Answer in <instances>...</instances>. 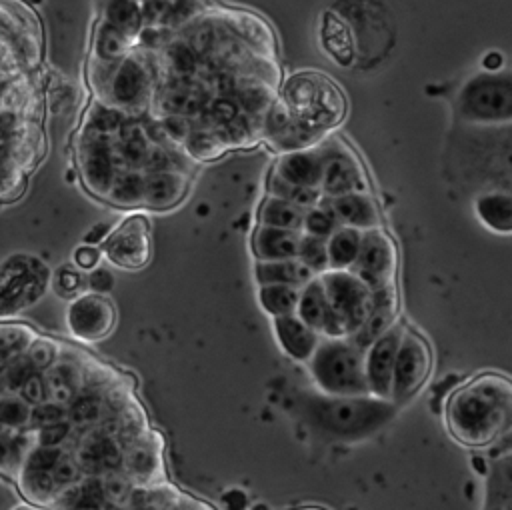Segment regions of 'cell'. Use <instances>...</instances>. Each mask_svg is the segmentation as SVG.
Wrapping results in <instances>:
<instances>
[{"label":"cell","instance_id":"681fc988","mask_svg":"<svg viewBox=\"0 0 512 510\" xmlns=\"http://www.w3.org/2000/svg\"><path fill=\"white\" fill-rule=\"evenodd\" d=\"M84 282H86V290H88V292L106 296V294L114 288V274H112L108 268L96 266V268H92V270L86 272Z\"/></svg>","mask_w":512,"mask_h":510},{"label":"cell","instance_id":"7c38bea8","mask_svg":"<svg viewBox=\"0 0 512 510\" xmlns=\"http://www.w3.org/2000/svg\"><path fill=\"white\" fill-rule=\"evenodd\" d=\"M116 306L102 294L82 292L66 308V328L80 342H100L116 328Z\"/></svg>","mask_w":512,"mask_h":510},{"label":"cell","instance_id":"f1b7e54d","mask_svg":"<svg viewBox=\"0 0 512 510\" xmlns=\"http://www.w3.org/2000/svg\"><path fill=\"white\" fill-rule=\"evenodd\" d=\"M320 36H322L324 50L340 66H350V62L354 60V34L350 30V26L340 16L326 12L322 18Z\"/></svg>","mask_w":512,"mask_h":510},{"label":"cell","instance_id":"30bf717a","mask_svg":"<svg viewBox=\"0 0 512 510\" xmlns=\"http://www.w3.org/2000/svg\"><path fill=\"white\" fill-rule=\"evenodd\" d=\"M64 446H40L34 444L22 458L16 472V486L26 502L50 508L60 486L54 478V466L62 456Z\"/></svg>","mask_w":512,"mask_h":510},{"label":"cell","instance_id":"e575fe53","mask_svg":"<svg viewBox=\"0 0 512 510\" xmlns=\"http://www.w3.org/2000/svg\"><path fill=\"white\" fill-rule=\"evenodd\" d=\"M106 202L118 208H138L144 202V174L140 170H122L114 178Z\"/></svg>","mask_w":512,"mask_h":510},{"label":"cell","instance_id":"3957f363","mask_svg":"<svg viewBox=\"0 0 512 510\" xmlns=\"http://www.w3.org/2000/svg\"><path fill=\"white\" fill-rule=\"evenodd\" d=\"M316 278L326 298V318L320 336H354L370 312L372 290L350 270H326Z\"/></svg>","mask_w":512,"mask_h":510},{"label":"cell","instance_id":"7dc6e473","mask_svg":"<svg viewBox=\"0 0 512 510\" xmlns=\"http://www.w3.org/2000/svg\"><path fill=\"white\" fill-rule=\"evenodd\" d=\"M60 420H66V406L44 400V402L32 406L28 428L38 430L42 426H48V424H54V422H60Z\"/></svg>","mask_w":512,"mask_h":510},{"label":"cell","instance_id":"5b68a950","mask_svg":"<svg viewBox=\"0 0 512 510\" xmlns=\"http://www.w3.org/2000/svg\"><path fill=\"white\" fill-rule=\"evenodd\" d=\"M398 404L376 396L330 398L322 396L320 408L312 416L322 430L340 438L366 436L378 430L396 410Z\"/></svg>","mask_w":512,"mask_h":510},{"label":"cell","instance_id":"5bb4252c","mask_svg":"<svg viewBox=\"0 0 512 510\" xmlns=\"http://www.w3.org/2000/svg\"><path fill=\"white\" fill-rule=\"evenodd\" d=\"M350 272H354L370 290L394 284L396 246L380 226L362 232L360 250Z\"/></svg>","mask_w":512,"mask_h":510},{"label":"cell","instance_id":"44dd1931","mask_svg":"<svg viewBox=\"0 0 512 510\" xmlns=\"http://www.w3.org/2000/svg\"><path fill=\"white\" fill-rule=\"evenodd\" d=\"M398 320V292L394 284L372 290V306L354 336H350L360 348H366L372 340L384 334Z\"/></svg>","mask_w":512,"mask_h":510},{"label":"cell","instance_id":"60d3db41","mask_svg":"<svg viewBox=\"0 0 512 510\" xmlns=\"http://www.w3.org/2000/svg\"><path fill=\"white\" fill-rule=\"evenodd\" d=\"M268 190H270V196H276V198H282V200H288L300 208H312L316 206L324 196L320 190H314V188H302V186H294V184H288L284 182L280 176H276L274 172L270 174V180H268Z\"/></svg>","mask_w":512,"mask_h":510},{"label":"cell","instance_id":"7a4b0ae2","mask_svg":"<svg viewBox=\"0 0 512 510\" xmlns=\"http://www.w3.org/2000/svg\"><path fill=\"white\" fill-rule=\"evenodd\" d=\"M306 366L322 396H370L364 374V348L352 338H322Z\"/></svg>","mask_w":512,"mask_h":510},{"label":"cell","instance_id":"ba28073f","mask_svg":"<svg viewBox=\"0 0 512 510\" xmlns=\"http://www.w3.org/2000/svg\"><path fill=\"white\" fill-rule=\"evenodd\" d=\"M432 370V350L426 338L408 326L402 332L390 384V400L394 404L410 400L428 380Z\"/></svg>","mask_w":512,"mask_h":510},{"label":"cell","instance_id":"8992f818","mask_svg":"<svg viewBox=\"0 0 512 510\" xmlns=\"http://www.w3.org/2000/svg\"><path fill=\"white\" fill-rule=\"evenodd\" d=\"M50 268L34 254H12L0 264V320H14L50 286Z\"/></svg>","mask_w":512,"mask_h":510},{"label":"cell","instance_id":"d6986e66","mask_svg":"<svg viewBox=\"0 0 512 510\" xmlns=\"http://www.w3.org/2000/svg\"><path fill=\"white\" fill-rule=\"evenodd\" d=\"M46 400L68 406L72 398L84 386V356L82 354H60L58 358L42 370Z\"/></svg>","mask_w":512,"mask_h":510},{"label":"cell","instance_id":"1f68e13d","mask_svg":"<svg viewBox=\"0 0 512 510\" xmlns=\"http://www.w3.org/2000/svg\"><path fill=\"white\" fill-rule=\"evenodd\" d=\"M362 232L350 226H338L326 238V254L330 270H350L360 250Z\"/></svg>","mask_w":512,"mask_h":510},{"label":"cell","instance_id":"ffe728a7","mask_svg":"<svg viewBox=\"0 0 512 510\" xmlns=\"http://www.w3.org/2000/svg\"><path fill=\"white\" fill-rule=\"evenodd\" d=\"M272 332L280 350L300 364L310 360L322 340V336L296 314L272 318Z\"/></svg>","mask_w":512,"mask_h":510},{"label":"cell","instance_id":"603a6c76","mask_svg":"<svg viewBox=\"0 0 512 510\" xmlns=\"http://www.w3.org/2000/svg\"><path fill=\"white\" fill-rule=\"evenodd\" d=\"M272 172L288 184L320 190V178H322L320 152L308 150V148L284 152Z\"/></svg>","mask_w":512,"mask_h":510},{"label":"cell","instance_id":"6da1fadb","mask_svg":"<svg viewBox=\"0 0 512 510\" xmlns=\"http://www.w3.org/2000/svg\"><path fill=\"white\" fill-rule=\"evenodd\" d=\"M512 382L498 372H482L460 384L444 402L450 436L466 448H486L510 430Z\"/></svg>","mask_w":512,"mask_h":510},{"label":"cell","instance_id":"ab89813d","mask_svg":"<svg viewBox=\"0 0 512 510\" xmlns=\"http://www.w3.org/2000/svg\"><path fill=\"white\" fill-rule=\"evenodd\" d=\"M296 260L304 268H308L314 276L330 270L328 268V254H326V238H318V236L300 232Z\"/></svg>","mask_w":512,"mask_h":510},{"label":"cell","instance_id":"484cf974","mask_svg":"<svg viewBox=\"0 0 512 510\" xmlns=\"http://www.w3.org/2000/svg\"><path fill=\"white\" fill-rule=\"evenodd\" d=\"M50 510H110L100 478L82 476L78 482L64 488L56 500L52 502Z\"/></svg>","mask_w":512,"mask_h":510},{"label":"cell","instance_id":"4316f807","mask_svg":"<svg viewBox=\"0 0 512 510\" xmlns=\"http://www.w3.org/2000/svg\"><path fill=\"white\" fill-rule=\"evenodd\" d=\"M34 444V430H16L0 424V476L14 482L22 458Z\"/></svg>","mask_w":512,"mask_h":510},{"label":"cell","instance_id":"f5cc1de1","mask_svg":"<svg viewBox=\"0 0 512 510\" xmlns=\"http://www.w3.org/2000/svg\"><path fill=\"white\" fill-rule=\"evenodd\" d=\"M110 230H112V226L108 224V222H96V224H92L88 230H86V234H84V244H90V246H100L104 240H106V236L110 234Z\"/></svg>","mask_w":512,"mask_h":510},{"label":"cell","instance_id":"7402d4cb","mask_svg":"<svg viewBox=\"0 0 512 510\" xmlns=\"http://www.w3.org/2000/svg\"><path fill=\"white\" fill-rule=\"evenodd\" d=\"M326 200L340 226H350L360 232L380 226V210L368 190H356Z\"/></svg>","mask_w":512,"mask_h":510},{"label":"cell","instance_id":"4dcf8cb0","mask_svg":"<svg viewBox=\"0 0 512 510\" xmlns=\"http://www.w3.org/2000/svg\"><path fill=\"white\" fill-rule=\"evenodd\" d=\"M38 332L16 320H0V374L20 356L26 354Z\"/></svg>","mask_w":512,"mask_h":510},{"label":"cell","instance_id":"277c9868","mask_svg":"<svg viewBox=\"0 0 512 510\" xmlns=\"http://www.w3.org/2000/svg\"><path fill=\"white\" fill-rule=\"evenodd\" d=\"M280 102L292 116L316 130L336 126L346 110L340 88L316 72H300L288 78Z\"/></svg>","mask_w":512,"mask_h":510},{"label":"cell","instance_id":"bcb514c9","mask_svg":"<svg viewBox=\"0 0 512 510\" xmlns=\"http://www.w3.org/2000/svg\"><path fill=\"white\" fill-rule=\"evenodd\" d=\"M60 342L52 340V338H46V336H36V340L30 344V348L26 350V360L30 362V366L36 370V372H42L46 370L60 354Z\"/></svg>","mask_w":512,"mask_h":510},{"label":"cell","instance_id":"9f6ffc18","mask_svg":"<svg viewBox=\"0 0 512 510\" xmlns=\"http://www.w3.org/2000/svg\"><path fill=\"white\" fill-rule=\"evenodd\" d=\"M28 4H42V0H26Z\"/></svg>","mask_w":512,"mask_h":510},{"label":"cell","instance_id":"11a10c76","mask_svg":"<svg viewBox=\"0 0 512 510\" xmlns=\"http://www.w3.org/2000/svg\"><path fill=\"white\" fill-rule=\"evenodd\" d=\"M10 510H50L46 506H36V504H30V502H18L16 506H12Z\"/></svg>","mask_w":512,"mask_h":510},{"label":"cell","instance_id":"74e56055","mask_svg":"<svg viewBox=\"0 0 512 510\" xmlns=\"http://www.w3.org/2000/svg\"><path fill=\"white\" fill-rule=\"evenodd\" d=\"M130 46H132V40H128L122 32L114 30L106 22L98 26L96 38H94V54L100 64L110 66L120 62L124 56H128Z\"/></svg>","mask_w":512,"mask_h":510},{"label":"cell","instance_id":"8d00e7d4","mask_svg":"<svg viewBox=\"0 0 512 510\" xmlns=\"http://www.w3.org/2000/svg\"><path fill=\"white\" fill-rule=\"evenodd\" d=\"M296 316L302 318L308 326H312L318 334L326 318V298L322 292V286L318 278L314 276L308 284L300 288L298 304H296Z\"/></svg>","mask_w":512,"mask_h":510},{"label":"cell","instance_id":"f546056e","mask_svg":"<svg viewBox=\"0 0 512 510\" xmlns=\"http://www.w3.org/2000/svg\"><path fill=\"white\" fill-rule=\"evenodd\" d=\"M478 220L496 234L512 230V198L506 192H484L474 202Z\"/></svg>","mask_w":512,"mask_h":510},{"label":"cell","instance_id":"816d5d0a","mask_svg":"<svg viewBox=\"0 0 512 510\" xmlns=\"http://www.w3.org/2000/svg\"><path fill=\"white\" fill-rule=\"evenodd\" d=\"M72 258H74V266H76L78 270L88 272V270H92V268H96V266L100 264L102 250H100V246L80 244V246L74 250Z\"/></svg>","mask_w":512,"mask_h":510},{"label":"cell","instance_id":"ac0fdd59","mask_svg":"<svg viewBox=\"0 0 512 510\" xmlns=\"http://www.w3.org/2000/svg\"><path fill=\"white\" fill-rule=\"evenodd\" d=\"M122 510H214L210 504L182 492L168 480L134 484L128 504Z\"/></svg>","mask_w":512,"mask_h":510},{"label":"cell","instance_id":"7bdbcfd3","mask_svg":"<svg viewBox=\"0 0 512 510\" xmlns=\"http://www.w3.org/2000/svg\"><path fill=\"white\" fill-rule=\"evenodd\" d=\"M338 226L340 224H338L334 212L330 210L328 200L324 202V198H322L316 206L304 210L300 232L312 234V236H318V238H328Z\"/></svg>","mask_w":512,"mask_h":510},{"label":"cell","instance_id":"cb8c5ba5","mask_svg":"<svg viewBox=\"0 0 512 510\" xmlns=\"http://www.w3.org/2000/svg\"><path fill=\"white\" fill-rule=\"evenodd\" d=\"M188 190V178L180 170L144 174V202L152 210H168L182 202Z\"/></svg>","mask_w":512,"mask_h":510},{"label":"cell","instance_id":"f6af8a7d","mask_svg":"<svg viewBox=\"0 0 512 510\" xmlns=\"http://www.w3.org/2000/svg\"><path fill=\"white\" fill-rule=\"evenodd\" d=\"M32 406L18 394H0V424L24 430L30 422Z\"/></svg>","mask_w":512,"mask_h":510},{"label":"cell","instance_id":"b9f144b4","mask_svg":"<svg viewBox=\"0 0 512 510\" xmlns=\"http://www.w3.org/2000/svg\"><path fill=\"white\" fill-rule=\"evenodd\" d=\"M166 62L174 78H192L198 72V52L188 42H172L166 46Z\"/></svg>","mask_w":512,"mask_h":510},{"label":"cell","instance_id":"8fae6325","mask_svg":"<svg viewBox=\"0 0 512 510\" xmlns=\"http://www.w3.org/2000/svg\"><path fill=\"white\" fill-rule=\"evenodd\" d=\"M102 254L118 268L140 270L150 262L152 240L150 222L144 214L126 216L116 228L110 230L100 244Z\"/></svg>","mask_w":512,"mask_h":510},{"label":"cell","instance_id":"e0dca14e","mask_svg":"<svg viewBox=\"0 0 512 510\" xmlns=\"http://www.w3.org/2000/svg\"><path fill=\"white\" fill-rule=\"evenodd\" d=\"M262 132L268 136V140L274 144V148L292 152V150H304L306 146L314 144L322 130H316L296 116H292L282 102L272 104L268 112L262 118Z\"/></svg>","mask_w":512,"mask_h":510},{"label":"cell","instance_id":"2e32d148","mask_svg":"<svg viewBox=\"0 0 512 510\" xmlns=\"http://www.w3.org/2000/svg\"><path fill=\"white\" fill-rule=\"evenodd\" d=\"M320 158H322V178H320L322 196L336 198L348 192L366 190L364 172L346 148L330 146L324 152H320Z\"/></svg>","mask_w":512,"mask_h":510},{"label":"cell","instance_id":"4fadbf2b","mask_svg":"<svg viewBox=\"0 0 512 510\" xmlns=\"http://www.w3.org/2000/svg\"><path fill=\"white\" fill-rule=\"evenodd\" d=\"M100 84L106 92V104L122 112H136L144 108L150 96L148 70L134 56H124L120 62L110 64Z\"/></svg>","mask_w":512,"mask_h":510},{"label":"cell","instance_id":"d4e9b609","mask_svg":"<svg viewBox=\"0 0 512 510\" xmlns=\"http://www.w3.org/2000/svg\"><path fill=\"white\" fill-rule=\"evenodd\" d=\"M300 232L274 228V226H256L252 234V252L256 260H286L296 258Z\"/></svg>","mask_w":512,"mask_h":510},{"label":"cell","instance_id":"db71d44e","mask_svg":"<svg viewBox=\"0 0 512 510\" xmlns=\"http://www.w3.org/2000/svg\"><path fill=\"white\" fill-rule=\"evenodd\" d=\"M482 64H484V68H486L488 72H496V70L502 66V56H500L498 52H488V54L484 56Z\"/></svg>","mask_w":512,"mask_h":510},{"label":"cell","instance_id":"f907efd6","mask_svg":"<svg viewBox=\"0 0 512 510\" xmlns=\"http://www.w3.org/2000/svg\"><path fill=\"white\" fill-rule=\"evenodd\" d=\"M18 396H20L22 400H26L30 406H36V404L44 402V400H46V386H44L42 372H32V374L24 380V384H22Z\"/></svg>","mask_w":512,"mask_h":510},{"label":"cell","instance_id":"9c48e42d","mask_svg":"<svg viewBox=\"0 0 512 510\" xmlns=\"http://www.w3.org/2000/svg\"><path fill=\"white\" fill-rule=\"evenodd\" d=\"M78 168L86 190L106 200L114 178L124 170L114 150V136L84 130L78 144Z\"/></svg>","mask_w":512,"mask_h":510},{"label":"cell","instance_id":"f35d334b","mask_svg":"<svg viewBox=\"0 0 512 510\" xmlns=\"http://www.w3.org/2000/svg\"><path fill=\"white\" fill-rule=\"evenodd\" d=\"M186 152L196 160H214L226 152V142L216 128H192L184 140Z\"/></svg>","mask_w":512,"mask_h":510},{"label":"cell","instance_id":"83f0119b","mask_svg":"<svg viewBox=\"0 0 512 510\" xmlns=\"http://www.w3.org/2000/svg\"><path fill=\"white\" fill-rule=\"evenodd\" d=\"M254 278L258 286L288 284V286L302 288L314 278V274L308 268H304L296 258H286V260H256Z\"/></svg>","mask_w":512,"mask_h":510},{"label":"cell","instance_id":"c3c4849f","mask_svg":"<svg viewBox=\"0 0 512 510\" xmlns=\"http://www.w3.org/2000/svg\"><path fill=\"white\" fill-rule=\"evenodd\" d=\"M72 438V426L68 420H60L34 430V440L40 446H66Z\"/></svg>","mask_w":512,"mask_h":510},{"label":"cell","instance_id":"d590c367","mask_svg":"<svg viewBox=\"0 0 512 510\" xmlns=\"http://www.w3.org/2000/svg\"><path fill=\"white\" fill-rule=\"evenodd\" d=\"M298 296H300L298 286H288V284L258 286V302L270 318L296 314Z\"/></svg>","mask_w":512,"mask_h":510},{"label":"cell","instance_id":"ee69618b","mask_svg":"<svg viewBox=\"0 0 512 510\" xmlns=\"http://www.w3.org/2000/svg\"><path fill=\"white\" fill-rule=\"evenodd\" d=\"M50 286L54 288V292L60 298L72 300L78 294H82L86 290V282H84V274L82 270H78L72 264H64L60 266L52 276H50Z\"/></svg>","mask_w":512,"mask_h":510},{"label":"cell","instance_id":"52a82bcc","mask_svg":"<svg viewBox=\"0 0 512 510\" xmlns=\"http://www.w3.org/2000/svg\"><path fill=\"white\" fill-rule=\"evenodd\" d=\"M460 114L472 122L508 120L512 110L510 76L484 72L470 78L458 96Z\"/></svg>","mask_w":512,"mask_h":510},{"label":"cell","instance_id":"9a60e30c","mask_svg":"<svg viewBox=\"0 0 512 510\" xmlns=\"http://www.w3.org/2000/svg\"><path fill=\"white\" fill-rule=\"evenodd\" d=\"M404 328L406 324L398 318L384 334H380L364 348V374L370 396L390 400L392 370Z\"/></svg>","mask_w":512,"mask_h":510},{"label":"cell","instance_id":"d6a6232c","mask_svg":"<svg viewBox=\"0 0 512 510\" xmlns=\"http://www.w3.org/2000/svg\"><path fill=\"white\" fill-rule=\"evenodd\" d=\"M108 26L122 32L128 40L142 32V6L138 0H108L104 6V18Z\"/></svg>","mask_w":512,"mask_h":510},{"label":"cell","instance_id":"836d02e7","mask_svg":"<svg viewBox=\"0 0 512 510\" xmlns=\"http://www.w3.org/2000/svg\"><path fill=\"white\" fill-rule=\"evenodd\" d=\"M302 218H304V208L276 198L268 196L258 210V224L260 226H274V228H286V230H296L300 232L302 228Z\"/></svg>","mask_w":512,"mask_h":510}]
</instances>
